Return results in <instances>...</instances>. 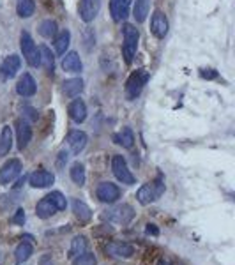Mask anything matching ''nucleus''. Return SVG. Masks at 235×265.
I'll list each match as a JSON object with an SVG mask.
<instances>
[{"instance_id": "1", "label": "nucleus", "mask_w": 235, "mask_h": 265, "mask_svg": "<svg viewBox=\"0 0 235 265\" xmlns=\"http://www.w3.org/2000/svg\"><path fill=\"white\" fill-rule=\"evenodd\" d=\"M163 193H164V180L160 175L158 178H154V180L142 186L136 193V200L140 202L142 205H150V204H154L156 200H160V198L163 196Z\"/></svg>"}, {"instance_id": "2", "label": "nucleus", "mask_w": 235, "mask_h": 265, "mask_svg": "<svg viewBox=\"0 0 235 265\" xmlns=\"http://www.w3.org/2000/svg\"><path fill=\"white\" fill-rule=\"evenodd\" d=\"M20 48H22L23 57H25V60H27V64L30 66V68H38V66H41L39 48L36 46L34 39H32V36L28 34L27 30H23L22 34H20Z\"/></svg>"}, {"instance_id": "3", "label": "nucleus", "mask_w": 235, "mask_h": 265, "mask_svg": "<svg viewBox=\"0 0 235 265\" xmlns=\"http://www.w3.org/2000/svg\"><path fill=\"white\" fill-rule=\"evenodd\" d=\"M138 39L140 34L133 25H124V44H122V57L126 64H131L136 55L138 50Z\"/></svg>"}, {"instance_id": "4", "label": "nucleus", "mask_w": 235, "mask_h": 265, "mask_svg": "<svg viewBox=\"0 0 235 265\" xmlns=\"http://www.w3.org/2000/svg\"><path fill=\"white\" fill-rule=\"evenodd\" d=\"M148 78L150 76H148V72L145 69H138L136 72H133V74L129 76L128 84H126V96H128V99H131V101L136 99L142 94L145 85H147Z\"/></svg>"}, {"instance_id": "5", "label": "nucleus", "mask_w": 235, "mask_h": 265, "mask_svg": "<svg viewBox=\"0 0 235 265\" xmlns=\"http://www.w3.org/2000/svg\"><path fill=\"white\" fill-rule=\"evenodd\" d=\"M133 218H134V210H133V207L128 204L115 205L114 208H110V210L106 212V220L115 224H129L133 221Z\"/></svg>"}, {"instance_id": "6", "label": "nucleus", "mask_w": 235, "mask_h": 265, "mask_svg": "<svg viewBox=\"0 0 235 265\" xmlns=\"http://www.w3.org/2000/svg\"><path fill=\"white\" fill-rule=\"evenodd\" d=\"M112 172H114V175L122 184L128 186L134 184V175L131 174V170H129L128 163H126V159L122 156H114V159H112Z\"/></svg>"}, {"instance_id": "7", "label": "nucleus", "mask_w": 235, "mask_h": 265, "mask_svg": "<svg viewBox=\"0 0 235 265\" xmlns=\"http://www.w3.org/2000/svg\"><path fill=\"white\" fill-rule=\"evenodd\" d=\"M96 196L102 204H115L120 198V190L114 182H101L96 190Z\"/></svg>"}, {"instance_id": "8", "label": "nucleus", "mask_w": 235, "mask_h": 265, "mask_svg": "<svg viewBox=\"0 0 235 265\" xmlns=\"http://www.w3.org/2000/svg\"><path fill=\"white\" fill-rule=\"evenodd\" d=\"M20 174H22V163H20V159H9L8 163L0 168V184L2 186L11 184L12 180H16L20 177Z\"/></svg>"}, {"instance_id": "9", "label": "nucleus", "mask_w": 235, "mask_h": 265, "mask_svg": "<svg viewBox=\"0 0 235 265\" xmlns=\"http://www.w3.org/2000/svg\"><path fill=\"white\" fill-rule=\"evenodd\" d=\"M99 9H101V0H80L78 14H80L82 22L90 23L99 14Z\"/></svg>"}, {"instance_id": "10", "label": "nucleus", "mask_w": 235, "mask_h": 265, "mask_svg": "<svg viewBox=\"0 0 235 265\" xmlns=\"http://www.w3.org/2000/svg\"><path fill=\"white\" fill-rule=\"evenodd\" d=\"M16 92H18L22 98H32V96L38 92V84H36L34 76L30 72H23L18 80V85H16Z\"/></svg>"}, {"instance_id": "11", "label": "nucleus", "mask_w": 235, "mask_h": 265, "mask_svg": "<svg viewBox=\"0 0 235 265\" xmlns=\"http://www.w3.org/2000/svg\"><path fill=\"white\" fill-rule=\"evenodd\" d=\"M16 138H18V148L23 150L32 140V128L27 118H18L16 120Z\"/></svg>"}, {"instance_id": "12", "label": "nucleus", "mask_w": 235, "mask_h": 265, "mask_svg": "<svg viewBox=\"0 0 235 265\" xmlns=\"http://www.w3.org/2000/svg\"><path fill=\"white\" fill-rule=\"evenodd\" d=\"M106 253L114 258H131L134 254V248L124 240H114L106 246Z\"/></svg>"}, {"instance_id": "13", "label": "nucleus", "mask_w": 235, "mask_h": 265, "mask_svg": "<svg viewBox=\"0 0 235 265\" xmlns=\"http://www.w3.org/2000/svg\"><path fill=\"white\" fill-rule=\"evenodd\" d=\"M131 2L133 0H110V14L114 22H124L129 16V9H131Z\"/></svg>"}, {"instance_id": "14", "label": "nucleus", "mask_w": 235, "mask_h": 265, "mask_svg": "<svg viewBox=\"0 0 235 265\" xmlns=\"http://www.w3.org/2000/svg\"><path fill=\"white\" fill-rule=\"evenodd\" d=\"M55 182V175L48 170H38L28 177V184L32 188H38V190H44Z\"/></svg>"}, {"instance_id": "15", "label": "nucleus", "mask_w": 235, "mask_h": 265, "mask_svg": "<svg viewBox=\"0 0 235 265\" xmlns=\"http://www.w3.org/2000/svg\"><path fill=\"white\" fill-rule=\"evenodd\" d=\"M20 68H22V58H20L18 55H9V57L2 62V66H0V74H2L4 80H11L18 74Z\"/></svg>"}, {"instance_id": "16", "label": "nucleus", "mask_w": 235, "mask_h": 265, "mask_svg": "<svg viewBox=\"0 0 235 265\" xmlns=\"http://www.w3.org/2000/svg\"><path fill=\"white\" fill-rule=\"evenodd\" d=\"M150 32L158 39H163L168 34V20L161 11H156L150 20Z\"/></svg>"}, {"instance_id": "17", "label": "nucleus", "mask_w": 235, "mask_h": 265, "mask_svg": "<svg viewBox=\"0 0 235 265\" xmlns=\"http://www.w3.org/2000/svg\"><path fill=\"white\" fill-rule=\"evenodd\" d=\"M87 142H88L87 134H85L84 131H78V129H76V131H71L68 134V144L74 156H78L85 147H87Z\"/></svg>"}, {"instance_id": "18", "label": "nucleus", "mask_w": 235, "mask_h": 265, "mask_svg": "<svg viewBox=\"0 0 235 265\" xmlns=\"http://www.w3.org/2000/svg\"><path fill=\"white\" fill-rule=\"evenodd\" d=\"M68 112H69V117H71L76 124H82V122H85V118H87V104H85L82 99H74V101L69 104Z\"/></svg>"}, {"instance_id": "19", "label": "nucleus", "mask_w": 235, "mask_h": 265, "mask_svg": "<svg viewBox=\"0 0 235 265\" xmlns=\"http://www.w3.org/2000/svg\"><path fill=\"white\" fill-rule=\"evenodd\" d=\"M57 210L58 208L55 207V204L50 200L48 196L41 198V200L38 202V205H36V214H38V218H41V220H48V218L55 216Z\"/></svg>"}, {"instance_id": "20", "label": "nucleus", "mask_w": 235, "mask_h": 265, "mask_svg": "<svg viewBox=\"0 0 235 265\" xmlns=\"http://www.w3.org/2000/svg\"><path fill=\"white\" fill-rule=\"evenodd\" d=\"M66 57L62 58V69L68 72H82V69H84V64H82L80 57H78V53L76 52H69V53H64Z\"/></svg>"}, {"instance_id": "21", "label": "nucleus", "mask_w": 235, "mask_h": 265, "mask_svg": "<svg viewBox=\"0 0 235 265\" xmlns=\"http://www.w3.org/2000/svg\"><path fill=\"white\" fill-rule=\"evenodd\" d=\"M84 90V80L82 78H71L66 80L64 85H62V92H64L66 98H76L80 96Z\"/></svg>"}, {"instance_id": "22", "label": "nucleus", "mask_w": 235, "mask_h": 265, "mask_svg": "<svg viewBox=\"0 0 235 265\" xmlns=\"http://www.w3.org/2000/svg\"><path fill=\"white\" fill-rule=\"evenodd\" d=\"M32 254H34V246H32V242L28 240V238H25V240H22V242L18 244V248H16V251H14L16 264H23V262H27Z\"/></svg>"}, {"instance_id": "23", "label": "nucleus", "mask_w": 235, "mask_h": 265, "mask_svg": "<svg viewBox=\"0 0 235 265\" xmlns=\"http://www.w3.org/2000/svg\"><path fill=\"white\" fill-rule=\"evenodd\" d=\"M87 248H88V240L84 237V235H78V237H74L71 240V248H69L68 256L71 258V260H74L76 256L84 254L85 251H87Z\"/></svg>"}, {"instance_id": "24", "label": "nucleus", "mask_w": 235, "mask_h": 265, "mask_svg": "<svg viewBox=\"0 0 235 265\" xmlns=\"http://www.w3.org/2000/svg\"><path fill=\"white\" fill-rule=\"evenodd\" d=\"M72 212H74V216L78 218L82 223H87V221H90V218H92L90 207H88L85 202L78 200V198H74V200H72Z\"/></svg>"}, {"instance_id": "25", "label": "nucleus", "mask_w": 235, "mask_h": 265, "mask_svg": "<svg viewBox=\"0 0 235 265\" xmlns=\"http://www.w3.org/2000/svg\"><path fill=\"white\" fill-rule=\"evenodd\" d=\"M12 148V131L9 126H4L0 131V158L9 154V150Z\"/></svg>"}, {"instance_id": "26", "label": "nucleus", "mask_w": 235, "mask_h": 265, "mask_svg": "<svg viewBox=\"0 0 235 265\" xmlns=\"http://www.w3.org/2000/svg\"><path fill=\"white\" fill-rule=\"evenodd\" d=\"M114 142L117 145H120V147H124V148H133V145H134V134H133V131H131L129 128H124L120 132L114 134Z\"/></svg>"}, {"instance_id": "27", "label": "nucleus", "mask_w": 235, "mask_h": 265, "mask_svg": "<svg viewBox=\"0 0 235 265\" xmlns=\"http://www.w3.org/2000/svg\"><path fill=\"white\" fill-rule=\"evenodd\" d=\"M150 2L152 0H136V4L133 8V16L136 20V23H144L150 11Z\"/></svg>"}, {"instance_id": "28", "label": "nucleus", "mask_w": 235, "mask_h": 265, "mask_svg": "<svg viewBox=\"0 0 235 265\" xmlns=\"http://www.w3.org/2000/svg\"><path fill=\"white\" fill-rule=\"evenodd\" d=\"M69 44H71V32L69 30H62L60 34L55 36V53L57 55H64L66 52H68Z\"/></svg>"}, {"instance_id": "29", "label": "nucleus", "mask_w": 235, "mask_h": 265, "mask_svg": "<svg viewBox=\"0 0 235 265\" xmlns=\"http://www.w3.org/2000/svg\"><path fill=\"white\" fill-rule=\"evenodd\" d=\"M39 57H41V66H44L46 71L52 74L55 69V55L52 53V50L48 46H41L39 48Z\"/></svg>"}, {"instance_id": "30", "label": "nucleus", "mask_w": 235, "mask_h": 265, "mask_svg": "<svg viewBox=\"0 0 235 265\" xmlns=\"http://www.w3.org/2000/svg\"><path fill=\"white\" fill-rule=\"evenodd\" d=\"M36 11L34 0H18L16 4V12H18L20 18H30Z\"/></svg>"}, {"instance_id": "31", "label": "nucleus", "mask_w": 235, "mask_h": 265, "mask_svg": "<svg viewBox=\"0 0 235 265\" xmlns=\"http://www.w3.org/2000/svg\"><path fill=\"white\" fill-rule=\"evenodd\" d=\"M69 175H71V180L74 182L76 186H84L85 184V166L80 163V161L72 163L71 170H69Z\"/></svg>"}, {"instance_id": "32", "label": "nucleus", "mask_w": 235, "mask_h": 265, "mask_svg": "<svg viewBox=\"0 0 235 265\" xmlns=\"http://www.w3.org/2000/svg\"><path fill=\"white\" fill-rule=\"evenodd\" d=\"M39 34L46 39L55 38V36L58 34L57 23H55L54 20H44V22H41V25H39Z\"/></svg>"}, {"instance_id": "33", "label": "nucleus", "mask_w": 235, "mask_h": 265, "mask_svg": "<svg viewBox=\"0 0 235 265\" xmlns=\"http://www.w3.org/2000/svg\"><path fill=\"white\" fill-rule=\"evenodd\" d=\"M46 196H48L50 200L54 202L55 207H57L58 210H64V208L68 207V200H66V196L60 193V191H52V193L46 194Z\"/></svg>"}, {"instance_id": "34", "label": "nucleus", "mask_w": 235, "mask_h": 265, "mask_svg": "<svg viewBox=\"0 0 235 265\" xmlns=\"http://www.w3.org/2000/svg\"><path fill=\"white\" fill-rule=\"evenodd\" d=\"M72 265H96V256L92 253H87V251H85L84 254L74 258Z\"/></svg>"}, {"instance_id": "35", "label": "nucleus", "mask_w": 235, "mask_h": 265, "mask_svg": "<svg viewBox=\"0 0 235 265\" xmlns=\"http://www.w3.org/2000/svg\"><path fill=\"white\" fill-rule=\"evenodd\" d=\"M11 221L14 224H20V226H23V223H25V210H23V208H18V210L14 212V216H12Z\"/></svg>"}, {"instance_id": "36", "label": "nucleus", "mask_w": 235, "mask_h": 265, "mask_svg": "<svg viewBox=\"0 0 235 265\" xmlns=\"http://www.w3.org/2000/svg\"><path fill=\"white\" fill-rule=\"evenodd\" d=\"M68 159H69V152L68 150H60V152H58L57 166L58 168H64V164L68 163Z\"/></svg>"}, {"instance_id": "37", "label": "nucleus", "mask_w": 235, "mask_h": 265, "mask_svg": "<svg viewBox=\"0 0 235 265\" xmlns=\"http://www.w3.org/2000/svg\"><path fill=\"white\" fill-rule=\"evenodd\" d=\"M200 76L205 80H214V78H218V72H216V69H202Z\"/></svg>"}, {"instance_id": "38", "label": "nucleus", "mask_w": 235, "mask_h": 265, "mask_svg": "<svg viewBox=\"0 0 235 265\" xmlns=\"http://www.w3.org/2000/svg\"><path fill=\"white\" fill-rule=\"evenodd\" d=\"M39 265H54V258H52V254H42V256L39 258Z\"/></svg>"}, {"instance_id": "39", "label": "nucleus", "mask_w": 235, "mask_h": 265, "mask_svg": "<svg viewBox=\"0 0 235 265\" xmlns=\"http://www.w3.org/2000/svg\"><path fill=\"white\" fill-rule=\"evenodd\" d=\"M145 232H147L148 235H154V237H156V235H160V230L156 228V224H150V223L147 224V228H145Z\"/></svg>"}, {"instance_id": "40", "label": "nucleus", "mask_w": 235, "mask_h": 265, "mask_svg": "<svg viewBox=\"0 0 235 265\" xmlns=\"http://www.w3.org/2000/svg\"><path fill=\"white\" fill-rule=\"evenodd\" d=\"M25 112H27V115H28V118H30V120H36V118H38L36 110H32V108H25Z\"/></svg>"}, {"instance_id": "41", "label": "nucleus", "mask_w": 235, "mask_h": 265, "mask_svg": "<svg viewBox=\"0 0 235 265\" xmlns=\"http://www.w3.org/2000/svg\"><path fill=\"white\" fill-rule=\"evenodd\" d=\"M25 180H27V177H22V178H18V182L14 184V191H18L20 188H22L23 184H25Z\"/></svg>"}, {"instance_id": "42", "label": "nucleus", "mask_w": 235, "mask_h": 265, "mask_svg": "<svg viewBox=\"0 0 235 265\" xmlns=\"http://www.w3.org/2000/svg\"><path fill=\"white\" fill-rule=\"evenodd\" d=\"M158 265H175V264H172V262H168V260H160Z\"/></svg>"}]
</instances>
